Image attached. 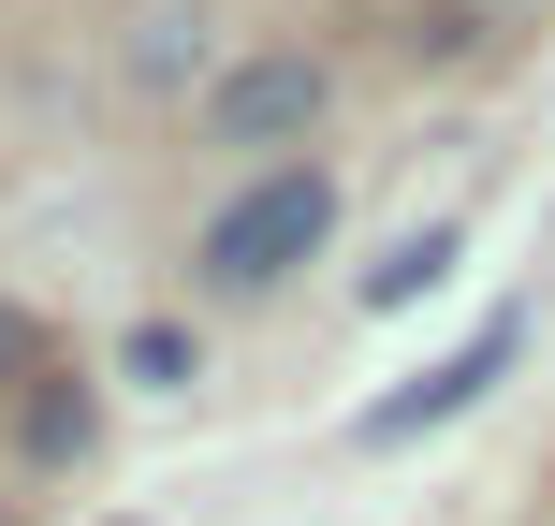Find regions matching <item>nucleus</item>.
<instances>
[{"label":"nucleus","mask_w":555,"mask_h":526,"mask_svg":"<svg viewBox=\"0 0 555 526\" xmlns=\"http://www.w3.org/2000/svg\"><path fill=\"white\" fill-rule=\"evenodd\" d=\"M322 234H336V176L322 162H278L263 191H234L220 220H205V278H220V293H278Z\"/></svg>","instance_id":"f257e3e1"},{"label":"nucleus","mask_w":555,"mask_h":526,"mask_svg":"<svg viewBox=\"0 0 555 526\" xmlns=\"http://www.w3.org/2000/svg\"><path fill=\"white\" fill-rule=\"evenodd\" d=\"M512 336H527V322H482V336H468V351H453V365H424L410 395H380V410H365L351 439H365V453H395V439H424V424L482 410V381H498V365H512Z\"/></svg>","instance_id":"f03ea898"},{"label":"nucleus","mask_w":555,"mask_h":526,"mask_svg":"<svg viewBox=\"0 0 555 526\" xmlns=\"http://www.w3.org/2000/svg\"><path fill=\"white\" fill-rule=\"evenodd\" d=\"M322 117V59H249V74H220V103H205V132L220 146H278Z\"/></svg>","instance_id":"7ed1b4c3"},{"label":"nucleus","mask_w":555,"mask_h":526,"mask_svg":"<svg viewBox=\"0 0 555 526\" xmlns=\"http://www.w3.org/2000/svg\"><path fill=\"white\" fill-rule=\"evenodd\" d=\"M453 278V220H424V234H395L380 264H365V307H410V293H439Z\"/></svg>","instance_id":"20e7f679"},{"label":"nucleus","mask_w":555,"mask_h":526,"mask_svg":"<svg viewBox=\"0 0 555 526\" xmlns=\"http://www.w3.org/2000/svg\"><path fill=\"white\" fill-rule=\"evenodd\" d=\"M132 381H191V336H176V322H132Z\"/></svg>","instance_id":"39448f33"},{"label":"nucleus","mask_w":555,"mask_h":526,"mask_svg":"<svg viewBox=\"0 0 555 526\" xmlns=\"http://www.w3.org/2000/svg\"><path fill=\"white\" fill-rule=\"evenodd\" d=\"M15 381H29V322L0 307V395H15Z\"/></svg>","instance_id":"423d86ee"}]
</instances>
